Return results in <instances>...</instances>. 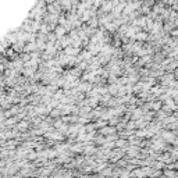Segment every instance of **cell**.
<instances>
[{
    "instance_id": "6da1fadb",
    "label": "cell",
    "mask_w": 178,
    "mask_h": 178,
    "mask_svg": "<svg viewBox=\"0 0 178 178\" xmlns=\"http://www.w3.org/2000/svg\"><path fill=\"white\" fill-rule=\"evenodd\" d=\"M113 1H111V0H104V1H103L102 3V8H100V10H102L103 13H108V11H111V10H113Z\"/></svg>"
},
{
    "instance_id": "7a4b0ae2",
    "label": "cell",
    "mask_w": 178,
    "mask_h": 178,
    "mask_svg": "<svg viewBox=\"0 0 178 178\" xmlns=\"http://www.w3.org/2000/svg\"><path fill=\"white\" fill-rule=\"evenodd\" d=\"M64 53L67 54V56H75L78 54V47H72V46H67V47H64Z\"/></svg>"
},
{
    "instance_id": "3957f363",
    "label": "cell",
    "mask_w": 178,
    "mask_h": 178,
    "mask_svg": "<svg viewBox=\"0 0 178 178\" xmlns=\"http://www.w3.org/2000/svg\"><path fill=\"white\" fill-rule=\"evenodd\" d=\"M65 32H67V29H65L63 25H58V26H56V28H54V33H56V36H57V38L64 36V33H65Z\"/></svg>"
},
{
    "instance_id": "277c9868",
    "label": "cell",
    "mask_w": 178,
    "mask_h": 178,
    "mask_svg": "<svg viewBox=\"0 0 178 178\" xmlns=\"http://www.w3.org/2000/svg\"><path fill=\"white\" fill-rule=\"evenodd\" d=\"M163 139L167 140V142H174V139H175V136H174V134L172 132H163Z\"/></svg>"
},
{
    "instance_id": "5b68a950",
    "label": "cell",
    "mask_w": 178,
    "mask_h": 178,
    "mask_svg": "<svg viewBox=\"0 0 178 178\" xmlns=\"http://www.w3.org/2000/svg\"><path fill=\"white\" fill-rule=\"evenodd\" d=\"M135 39H138V40H146V39H147V33H146V32H136Z\"/></svg>"
},
{
    "instance_id": "8992f818",
    "label": "cell",
    "mask_w": 178,
    "mask_h": 178,
    "mask_svg": "<svg viewBox=\"0 0 178 178\" xmlns=\"http://www.w3.org/2000/svg\"><path fill=\"white\" fill-rule=\"evenodd\" d=\"M60 3H61L63 8H67V10H70V8H71V4H72V0H60Z\"/></svg>"
},
{
    "instance_id": "52a82bcc",
    "label": "cell",
    "mask_w": 178,
    "mask_h": 178,
    "mask_svg": "<svg viewBox=\"0 0 178 178\" xmlns=\"http://www.w3.org/2000/svg\"><path fill=\"white\" fill-rule=\"evenodd\" d=\"M47 138H51V139H63V136L60 135L58 132H54V134H51V132H49L47 135H46Z\"/></svg>"
},
{
    "instance_id": "ba28073f",
    "label": "cell",
    "mask_w": 178,
    "mask_h": 178,
    "mask_svg": "<svg viewBox=\"0 0 178 178\" xmlns=\"http://www.w3.org/2000/svg\"><path fill=\"white\" fill-rule=\"evenodd\" d=\"M90 85H88V83H82V85H79L78 86V90H81V92H86V90H90Z\"/></svg>"
},
{
    "instance_id": "9c48e42d",
    "label": "cell",
    "mask_w": 178,
    "mask_h": 178,
    "mask_svg": "<svg viewBox=\"0 0 178 178\" xmlns=\"http://www.w3.org/2000/svg\"><path fill=\"white\" fill-rule=\"evenodd\" d=\"M149 107H152L154 111H159L160 108H161V102H157V103H150L149 104Z\"/></svg>"
},
{
    "instance_id": "30bf717a",
    "label": "cell",
    "mask_w": 178,
    "mask_h": 178,
    "mask_svg": "<svg viewBox=\"0 0 178 178\" xmlns=\"http://www.w3.org/2000/svg\"><path fill=\"white\" fill-rule=\"evenodd\" d=\"M47 10L50 11V14H57L58 13V7L56 4H50V6L47 7Z\"/></svg>"
},
{
    "instance_id": "8fae6325",
    "label": "cell",
    "mask_w": 178,
    "mask_h": 178,
    "mask_svg": "<svg viewBox=\"0 0 178 178\" xmlns=\"http://www.w3.org/2000/svg\"><path fill=\"white\" fill-rule=\"evenodd\" d=\"M35 49H36V43H35V42H32V43H29V44H28V46L25 47V50H26V51L35 50Z\"/></svg>"
},
{
    "instance_id": "7c38bea8",
    "label": "cell",
    "mask_w": 178,
    "mask_h": 178,
    "mask_svg": "<svg viewBox=\"0 0 178 178\" xmlns=\"http://www.w3.org/2000/svg\"><path fill=\"white\" fill-rule=\"evenodd\" d=\"M110 132H114V128H103L100 134H104V135H108Z\"/></svg>"
},
{
    "instance_id": "4fadbf2b",
    "label": "cell",
    "mask_w": 178,
    "mask_h": 178,
    "mask_svg": "<svg viewBox=\"0 0 178 178\" xmlns=\"http://www.w3.org/2000/svg\"><path fill=\"white\" fill-rule=\"evenodd\" d=\"M161 147H163V142H154V143H153V149H156V150H159V149H161Z\"/></svg>"
},
{
    "instance_id": "5bb4252c",
    "label": "cell",
    "mask_w": 178,
    "mask_h": 178,
    "mask_svg": "<svg viewBox=\"0 0 178 178\" xmlns=\"http://www.w3.org/2000/svg\"><path fill=\"white\" fill-rule=\"evenodd\" d=\"M150 92H152L153 95H160V93L163 92V89H160V88H156V86H154V88H152V90H150Z\"/></svg>"
},
{
    "instance_id": "9a60e30c",
    "label": "cell",
    "mask_w": 178,
    "mask_h": 178,
    "mask_svg": "<svg viewBox=\"0 0 178 178\" xmlns=\"http://www.w3.org/2000/svg\"><path fill=\"white\" fill-rule=\"evenodd\" d=\"M139 117H142V111H140V110H135V113L132 114V118L136 120V118H139Z\"/></svg>"
},
{
    "instance_id": "2e32d148",
    "label": "cell",
    "mask_w": 178,
    "mask_h": 178,
    "mask_svg": "<svg viewBox=\"0 0 178 178\" xmlns=\"http://www.w3.org/2000/svg\"><path fill=\"white\" fill-rule=\"evenodd\" d=\"M104 1V0H93V6L95 7H99V6H102V3Z\"/></svg>"
},
{
    "instance_id": "e0dca14e",
    "label": "cell",
    "mask_w": 178,
    "mask_h": 178,
    "mask_svg": "<svg viewBox=\"0 0 178 178\" xmlns=\"http://www.w3.org/2000/svg\"><path fill=\"white\" fill-rule=\"evenodd\" d=\"M153 1H154V0H145V4H146V6H150V4H153Z\"/></svg>"
},
{
    "instance_id": "ac0fdd59",
    "label": "cell",
    "mask_w": 178,
    "mask_h": 178,
    "mask_svg": "<svg viewBox=\"0 0 178 178\" xmlns=\"http://www.w3.org/2000/svg\"><path fill=\"white\" fill-rule=\"evenodd\" d=\"M117 145H118V146H122V145H125V140H118V142H117Z\"/></svg>"
},
{
    "instance_id": "d6986e66",
    "label": "cell",
    "mask_w": 178,
    "mask_h": 178,
    "mask_svg": "<svg viewBox=\"0 0 178 178\" xmlns=\"http://www.w3.org/2000/svg\"><path fill=\"white\" fill-rule=\"evenodd\" d=\"M165 175H175V172H171V171H165Z\"/></svg>"
},
{
    "instance_id": "ffe728a7",
    "label": "cell",
    "mask_w": 178,
    "mask_h": 178,
    "mask_svg": "<svg viewBox=\"0 0 178 178\" xmlns=\"http://www.w3.org/2000/svg\"><path fill=\"white\" fill-rule=\"evenodd\" d=\"M177 146H178V145H177Z\"/></svg>"
}]
</instances>
